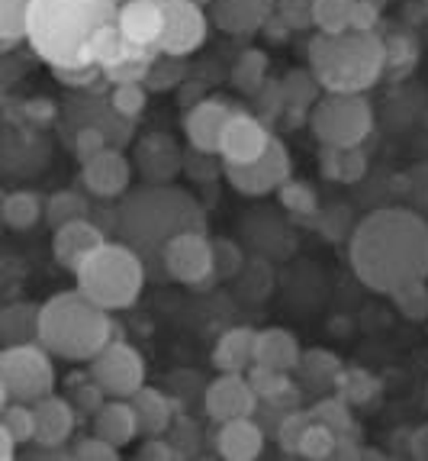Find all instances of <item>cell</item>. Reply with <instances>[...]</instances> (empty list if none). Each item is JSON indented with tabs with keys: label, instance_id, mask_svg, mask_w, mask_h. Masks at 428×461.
<instances>
[{
	"label": "cell",
	"instance_id": "1",
	"mask_svg": "<svg viewBox=\"0 0 428 461\" xmlns=\"http://www.w3.org/2000/svg\"><path fill=\"white\" fill-rule=\"evenodd\" d=\"M358 281L377 294H397L428 281V223L409 207H377L361 216L348 242Z\"/></svg>",
	"mask_w": 428,
	"mask_h": 461
},
{
	"label": "cell",
	"instance_id": "2",
	"mask_svg": "<svg viewBox=\"0 0 428 461\" xmlns=\"http://www.w3.org/2000/svg\"><path fill=\"white\" fill-rule=\"evenodd\" d=\"M120 0H32L30 46L49 68L94 62V39L116 23Z\"/></svg>",
	"mask_w": 428,
	"mask_h": 461
},
{
	"label": "cell",
	"instance_id": "3",
	"mask_svg": "<svg viewBox=\"0 0 428 461\" xmlns=\"http://www.w3.org/2000/svg\"><path fill=\"white\" fill-rule=\"evenodd\" d=\"M120 213V230L129 239V246L138 252H155L168 246L177 232L207 230V216L200 203L187 191L174 185H142L122 197L116 207Z\"/></svg>",
	"mask_w": 428,
	"mask_h": 461
},
{
	"label": "cell",
	"instance_id": "4",
	"mask_svg": "<svg viewBox=\"0 0 428 461\" xmlns=\"http://www.w3.org/2000/svg\"><path fill=\"white\" fill-rule=\"evenodd\" d=\"M113 310L100 307L97 300L77 291H61L42 303L39 316V342L68 362H91L100 348H107L116 339Z\"/></svg>",
	"mask_w": 428,
	"mask_h": 461
},
{
	"label": "cell",
	"instance_id": "5",
	"mask_svg": "<svg viewBox=\"0 0 428 461\" xmlns=\"http://www.w3.org/2000/svg\"><path fill=\"white\" fill-rule=\"evenodd\" d=\"M309 68L325 94H364L387 71V49L377 32H316L309 42Z\"/></svg>",
	"mask_w": 428,
	"mask_h": 461
},
{
	"label": "cell",
	"instance_id": "6",
	"mask_svg": "<svg viewBox=\"0 0 428 461\" xmlns=\"http://www.w3.org/2000/svg\"><path fill=\"white\" fill-rule=\"evenodd\" d=\"M77 287L107 310L132 307L146 287V265L138 249L129 242H103L97 252L77 268Z\"/></svg>",
	"mask_w": 428,
	"mask_h": 461
},
{
	"label": "cell",
	"instance_id": "7",
	"mask_svg": "<svg viewBox=\"0 0 428 461\" xmlns=\"http://www.w3.org/2000/svg\"><path fill=\"white\" fill-rule=\"evenodd\" d=\"M309 130L329 149H361L374 132V110L364 94H322L309 110Z\"/></svg>",
	"mask_w": 428,
	"mask_h": 461
},
{
	"label": "cell",
	"instance_id": "8",
	"mask_svg": "<svg viewBox=\"0 0 428 461\" xmlns=\"http://www.w3.org/2000/svg\"><path fill=\"white\" fill-rule=\"evenodd\" d=\"M55 362L42 342H26V346H4L0 352V397L7 400H23V403H36V400L55 393Z\"/></svg>",
	"mask_w": 428,
	"mask_h": 461
},
{
	"label": "cell",
	"instance_id": "9",
	"mask_svg": "<svg viewBox=\"0 0 428 461\" xmlns=\"http://www.w3.org/2000/svg\"><path fill=\"white\" fill-rule=\"evenodd\" d=\"M161 265L174 277L177 285L207 287L216 275V239L207 236V230L177 232L168 246L161 249Z\"/></svg>",
	"mask_w": 428,
	"mask_h": 461
},
{
	"label": "cell",
	"instance_id": "10",
	"mask_svg": "<svg viewBox=\"0 0 428 461\" xmlns=\"http://www.w3.org/2000/svg\"><path fill=\"white\" fill-rule=\"evenodd\" d=\"M87 371L107 391V397L129 400L132 393L146 387V358L136 346L120 342V339H113L107 348H100L87 362Z\"/></svg>",
	"mask_w": 428,
	"mask_h": 461
},
{
	"label": "cell",
	"instance_id": "11",
	"mask_svg": "<svg viewBox=\"0 0 428 461\" xmlns=\"http://www.w3.org/2000/svg\"><path fill=\"white\" fill-rule=\"evenodd\" d=\"M290 171H293L290 149L283 146L277 136L268 146V152L261 155V158H254V162L222 165V175H226L229 187L245 194V197H268V194L281 191V187L290 181Z\"/></svg>",
	"mask_w": 428,
	"mask_h": 461
},
{
	"label": "cell",
	"instance_id": "12",
	"mask_svg": "<svg viewBox=\"0 0 428 461\" xmlns=\"http://www.w3.org/2000/svg\"><path fill=\"white\" fill-rule=\"evenodd\" d=\"M161 4H165V36L158 42V52L168 59H187L207 42L213 20L197 0H161Z\"/></svg>",
	"mask_w": 428,
	"mask_h": 461
},
{
	"label": "cell",
	"instance_id": "13",
	"mask_svg": "<svg viewBox=\"0 0 428 461\" xmlns=\"http://www.w3.org/2000/svg\"><path fill=\"white\" fill-rule=\"evenodd\" d=\"M203 410L213 423H226L236 416H252L258 410V393H254L248 375L219 371V377L210 381L207 391H203Z\"/></svg>",
	"mask_w": 428,
	"mask_h": 461
},
{
	"label": "cell",
	"instance_id": "14",
	"mask_svg": "<svg viewBox=\"0 0 428 461\" xmlns=\"http://www.w3.org/2000/svg\"><path fill=\"white\" fill-rule=\"evenodd\" d=\"M271 142H274V132L268 130L264 120L252 113H232L229 126L222 132L219 158L222 165H248L268 152Z\"/></svg>",
	"mask_w": 428,
	"mask_h": 461
},
{
	"label": "cell",
	"instance_id": "15",
	"mask_svg": "<svg viewBox=\"0 0 428 461\" xmlns=\"http://www.w3.org/2000/svg\"><path fill=\"white\" fill-rule=\"evenodd\" d=\"M81 181L91 194L103 200L126 197L132 181V165L120 146H107L103 152L91 155L87 162H81Z\"/></svg>",
	"mask_w": 428,
	"mask_h": 461
},
{
	"label": "cell",
	"instance_id": "16",
	"mask_svg": "<svg viewBox=\"0 0 428 461\" xmlns=\"http://www.w3.org/2000/svg\"><path fill=\"white\" fill-rule=\"evenodd\" d=\"M232 120V107L219 97H200L183 116V136L200 155H219L222 132Z\"/></svg>",
	"mask_w": 428,
	"mask_h": 461
},
{
	"label": "cell",
	"instance_id": "17",
	"mask_svg": "<svg viewBox=\"0 0 428 461\" xmlns=\"http://www.w3.org/2000/svg\"><path fill=\"white\" fill-rule=\"evenodd\" d=\"M103 242H107L103 226H100L97 220H91V216H85V220L65 223L52 232V255L61 268L77 275V268H81Z\"/></svg>",
	"mask_w": 428,
	"mask_h": 461
},
{
	"label": "cell",
	"instance_id": "18",
	"mask_svg": "<svg viewBox=\"0 0 428 461\" xmlns=\"http://www.w3.org/2000/svg\"><path fill=\"white\" fill-rule=\"evenodd\" d=\"M277 14V0H213L210 20L229 36H254Z\"/></svg>",
	"mask_w": 428,
	"mask_h": 461
},
{
	"label": "cell",
	"instance_id": "19",
	"mask_svg": "<svg viewBox=\"0 0 428 461\" xmlns=\"http://www.w3.org/2000/svg\"><path fill=\"white\" fill-rule=\"evenodd\" d=\"M116 26L132 46L158 52V42L165 36V4L161 0H126L120 4Z\"/></svg>",
	"mask_w": 428,
	"mask_h": 461
},
{
	"label": "cell",
	"instance_id": "20",
	"mask_svg": "<svg viewBox=\"0 0 428 461\" xmlns=\"http://www.w3.org/2000/svg\"><path fill=\"white\" fill-rule=\"evenodd\" d=\"M32 410H36V446L61 452V446L71 442V436H75L77 416H81L75 403L68 397L49 393V397L36 400Z\"/></svg>",
	"mask_w": 428,
	"mask_h": 461
},
{
	"label": "cell",
	"instance_id": "21",
	"mask_svg": "<svg viewBox=\"0 0 428 461\" xmlns=\"http://www.w3.org/2000/svg\"><path fill=\"white\" fill-rule=\"evenodd\" d=\"M136 165L148 185H171L177 177V171H181V149L165 132H152V136H146L138 142Z\"/></svg>",
	"mask_w": 428,
	"mask_h": 461
},
{
	"label": "cell",
	"instance_id": "22",
	"mask_svg": "<svg viewBox=\"0 0 428 461\" xmlns=\"http://www.w3.org/2000/svg\"><path fill=\"white\" fill-rule=\"evenodd\" d=\"M264 436H268V429L254 420V413L236 416V420L219 423L216 448H219L222 458H229V461H252L264 452Z\"/></svg>",
	"mask_w": 428,
	"mask_h": 461
},
{
	"label": "cell",
	"instance_id": "23",
	"mask_svg": "<svg viewBox=\"0 0 428 461\" xmlns=\"http://www.w3.org/2000/svg\"><path fill=\"white\" fill-rule=\"evenodd\" d=\"M303 362V348H299V339L290 330H281V326H268V330H258L254 336V365L271 371H297Z\"/></svg>",
	"mask_w": 428,
	"mask_h": 461
},
{
	"label": "cell",
	"instance_id": "24",
	"mask_svg": "<svg viewBox=\"0 0 428 461\" xmlns=\"http://www.w3.org/2000/svg\"><path fill=\"white\" fill-rule=\"evenodd\" d=\"M254 336L258 330L252 326H232L216 339L213 348V365L229 375H245L254 365Z\"/></svg>",
	"mask_w": 428,
	"mask_h": 461
},
{
	"label": "cell",
	"instance_id": "25",
	"mask_svg": "<svg viewBox=\"0 0 428 461\" xmlns=\"http://www.w3.org/2000/svg\"><path fill=\"white\" fill-rule=\"evenodd\" d=\"M91 420H94V432L103 436L107 442H113L116 448L129 446L132 438L138 436L136 410H132L129 400H122V397H110Z\"/></svg>",
	"mask_w": 428,
	"mask_h": 461
},
{
	"label": "cell",
	"instance_id": "26",
	"mask_svg": "<svg viewBox=\"0 0 428 461\" xmlns=\"http://www.w3.org/2000/svg\"><path fill=\"white\" fill-rule=\"evenodd\" d=\"M132 410L138 420V436H165L174 420V407L171 400L158 391V387H142L129 397Z\"/></svg>",
	"mask_w": 428,
	"mask_h": 461
},
{
	"label": "cell",
	"instance_id": "27",
	"mask_svg": "<svg viewBox=\"0 0 428 461\" xmlns=\"http://www.w3.org/2000/svg\"><path fill=\"white\" fill-rule=\"evenodd\" d=\"M39 316H42V303H30V300L7 303L0 310V339H4V346L39 342Z\"/></svg>",
	"mask_w": 428,
	"mask_h": 461
},
{
	"label": "cell",
	"instance_id": "28",
	"mask_svg": "<svg viewBox=\"0 0 428 461\" xmlns=\"http://www.w3.org/2000/svg\"><path fill=\"white\" fill-rule=\"evenodd\" d=\"M283 87V104H287V110H297V113H309V110L319 104V97L325 91H322L319 77L313 75V68H293L287 71V77L281 81Z\"/></svg>",
	"mask_w": 428,
	"mask_h": 461
},
{
	"label": "cell",
	"instance_id": "29",
	"mask_svg": "<svg viewBox=\"0 0 428 461\" xmlns=\"http://www.w3.org/2000/svg\"><path fill=\"white\" fill-rule=\"evenodd\" d=\"M0 216L10 230H32L46 216V200L36 191H13L0 203Z\"/></svg>",
	"mask_w": 428,
	"mask_h": 461
},
{
	"label": "cell",
	"instance_id": "30",
	"mask_svg": "<svg viewBox=\"0 0 428 461\" xmlns=\"http://www.w3.org/2000/svg\"><path fill=\"white\" fill-rule=\"evenodd\" d=\"M32 0H0V49L10 52L30 36Z\"/></svg>",
	"mask_w": 428,
	"mask_h": 461
},
{
	"label": "cell",
	"instance_id": "31",
	"mask_svg": "<svg viewBox=\"0 0 428 461\" xmlns=\"http://www.w3.org/2000/svg\"><path fill=\"white\" fill-rule=\"evenodd\" d=\"M232 85L242 94H258L261 87L268 85V55L261 49H245L232 65Z\"/></svg>",
	"mask_w": 428,
	"mask_h": 461
},
{
	"label": "cell",
	"instance_id": "32",
	"mask_svg": "<svg viewBox=\"0 0 428 461\" xmlns=\"http://www.w3.org/2000/svg\"><path fill=\"white\" fill-rule=\"evenodd\" d=\"M358 0H316L313 7V26L325 36H338V32L352 30V16Z\"/></svg>",
	"mask_w": 428,
	"mask_h": 461
},
{
	"label": "cell",
	"instance_id": "33",
	"mask_svg": "<svg viewBox=\"0 0 428 461\" xmlns=\"http://www.w3.org/2000/svg\"><path fill=\"white\" fill-rule=\"evenodd\" d=\"M364 168H367V162L358 149H329L325 146V152H322V171H325L329 177L344 181V185L361 181Z\"/></svg>",
	"mask_w": 428,
	"mask_h": 461
},
{
	"label": "cell",
	"instance_id": "34",
	"mask_svg": "<svg viewBox=\"0 0 428 461\" xmlns=\"http://www.w3.org/2000/svg\"><path fill=\"white\" fill-rule=\"evenodd\" d=\"M0 426L10 429L16 436L20 446H30L36 442V410L32 403H23V400H7L4 407H0Z\"/></svg>",
	"mask_w": 428,
	"mask_h": 461
},
{
	"label": "cell",
	"instance_id": "35",
	"mask_svg": "<svg viewBox=\"0 0 428 461\" xmlns=\"http://www.w3.org/2000/svg\"><path fill=\"white\" fill-rule=\"evenodd\" d=\"M146 104H148L146 81H126V85H113V91H110V107H113L122 120H129V123L146 113Z\"/></svg>",
	"mask_w": 428,
	"mask_h": 461
},
{
	"label": "cell",
	"instance_id": "36",
	"mask_svg": "<svg viewBox=\"0 0 428 461\" xmlns=\"http://www.w3.org/2000/svg\"><path fill=\"white\" fill-rule=\"evenodd\" d=\"M87 216V200L75 191H55L46 200V220L52 230L65 223H75V220H85Z\"/></svg>",
	"mask_w": 428,
	"mask_h": 461
},
{
	"label": "cell",
	"instance_id": "37",
	"mask_svg": "<svg viewBox=\"0 0 428 461\" xmlns=\"http://www.w3.org/2000/svg\"><path fill=\"white\" fill-rule=\"evenodd\" d=\"M65 397L75 403V410L77 413H97L103 403H107V391L94 381V375L87 371V377H77V375H71L68 377V387H65Z\"/></svg>",
	"mask_w": 428,
	"mask_h": 461
},
{
	"label": "cell",
	"instance_id": "38",
	"mask_svg": "<svg viewBox=\"0 0 428 461\" xmlns=\"http://www.w3.org/2000/svg\"><path fill=\"white\" fill-rule=\"evenodd\" d=\"M335 446H338V432L329 429L325 423H319V420H313L309 423V429L303 432V438H299V448L297 455L299 458H332L335 455Z\"/></svg>",
	"mask_w": 428,
	"mask_h": 461
},
{
	"label": "cell",
	"instance_id": "39",
	"mask_svg": "<svg viewBox=\"0 0 428 461\" xmlns=\"http://www.w3.org/2000/svg\"><path fill=\"white\" fill-rule=\"evenodd\" d=\"M316 416H313V410H299V407H293V410H287L283 413V420H281V426H277V446L283 448V452H290V455H297V448H299V438H303V432L309 429V423H313Z\"/></svg>",
	"mask_w": 428,
	"mask_h": 461
},
{
	"label": "cell",
	"instance_id": "40",
	"mask_svg": "<svg viewBox=\"0 0 428 461\" xmlns=\"http://www.w3.org/2000/svg\"><path fill=\"white\" fill-rule=\"evenodd\" d=\"M313 416L319 420V423L329 426V429H335L338 436H342V432H352V426H354L352 407H348V400H344V397L319 400V403L313 407Z\"/></svg>",
	"mask_w": 428,
	"mask_h": 461
},
{
	"label": "cell",
	"instance_id": "41",
	"mask_svg": "<svg viewBox=\"0 0 428 461\" xmlns=\"http://www.w3.org/2000/svg\"><path fill=\"white\" fill-rule=\"evenodd\" d=\"M390 297H393V303H397L399 313H403L406 320H425V316H428V285H425V281L403 287V291L390 294Z\"/></svg>",
	"mask_w": 428,
	"mask_h": 461
},
{
	"label": "cell",
	"instance_id": "42",
	"mask_svg": "<svg viewBox=\"0 0 428 461\" xmlns=\"http://www.w3.org/2000/svg\"><path fill=\"white\" fill-rule=\"evenodd\" d=\"M107 146H113V142H110V136H107L103 130H100V126H94V123L77 126V130H75V139H71V149H75L77 162H87L91 155L103 152Z\"/></svg>",
	"mask_w": 428,
	"mask_h": 461
},
{
	"label": "cell",
	"instance_id": "43",
	"mask_svg": "<svg viewBox=\"0 0 428 461\" xmlns=\"http://www.w3.org/2000/svg\"><path fill=\"white\" fill-rule=\"evenodd\" d=\"M71 458H77V461H116L120 458V448L94 432V436L77 438L75 448H71Z\"/></svg>",
	"mask_w": 428,
	"mask_h": 461
},
{
	"label": "cell",
	"instance_id": "44",
	"mask_svg": "<svg viewBox=\"0 0 428 461\" xmlns=\"http://www.w3.org/2000/svg\"><path fill=\"white\" fill-rule=\"evenodd\" d=\"M299 368L306 371V375L313 377V381H335L338 375H342V365H338V358L332 352H322V348H313V352L303 355V362H299Z\"/></svg>",
	"mask_w": 428,
	"mask_h": 461
},
{
	"label": "cell",
	"instance_id": "45",
	"mask_svg": "<svg viewBox=\"0 0 428 461\" xmlns=\"http://www.w3.org/2000/svg\"><path fill=\"white\" fill-rule=\"evenodd\" d=\"M313 7L316 0H277V16L290 30H309L313 26Z\"/></svg>",
	"mask_w": 428,
	"mask_h": 461
},
{
	"label": "cell",
	"instance_id": "46",
	"mask_svg": "<svg viewBox=\"0 0 428 461\" xmlns=\"http://www.w3.org/2000/svg\"><path fill=\"white\" fill-rule=\"evenodd\" d=\"M242 249L229 239H216V275L219 277H236L242 271Z\"/></svg>",
	"mask_w": 428,
	"mask_h": 461
},
{
	"label": "cell",
	"instance_id": "47",
	"mask_svg": "<svg viewBox=\"0 0 428 461\" xmlns=\"http://www.w3.org/2000/svg\"><path fill=\"white\" fill-rule=\"evenodd\" d=\"M281 203L287 210H297V213H313L316 194L306 185H299V181H287V185L281 187Z\"/></svg>",
	"mask_w": 428,
	"mask_h": 461
},
{
	"label": "cell",
	"instance_id": "48",
	"mask_svg": "<svg viewBox=\"0 0 428 461\" xmlns=\"http://www.w3.org/2000/svg\"><path fill=\"white\" fill-rule=\"evenodd\" d=\"M52 75L58 77L65 87H81V91H87V87L97 81V77H107L103 75V68L100 65H77V68H52Z\"/></svg>",
	"mask_w": 428,
	"mask_h": 461
},
{
	"label": "cell",
	"instance_id": "49",
	"mask_svg": "<svg viewBox=\"0 0 428 461\" xmlns=\"http://www.w3.org/2000/svg\"><path fill=\"white\" fill-rule=\"evenodd\" d=\"M342 387H344V400H370L377 393V381L374 377H367L364 371H348L342 377Z\"/></svg>",
	"mask_w": 428,
	"mask_h": 461
},
{
	"label": "cell",
	"instance_id": "50",
	"mask_svg": "<svg viewBox=\"0 0 428 461\" xmlns=\"http://www.w3.org/2000/svg\"><path fill=\"white\" fill-rule=\"evenodd\" d=\"M138 458H146V461H174V458H181V452L171 446L168 438L146 436V442H142V448H138Z\"/></svg>",
	"mask_w": 428,
	"mask_h": 461
},
{
	"label": "cell",
	"instance_id": "51",
	"mask_svg": "<svg viewBox=\"0 0 428 461\" xmlns=\"http://www.w3.org/2000/svg\"><path fill=\"white\" fill-rule=\"evenodd\" d=\"M377 20H380V7H377L374 0H358V4H354L352 30H358V32H374Z\"/></svg>",
	"mask_w": 428,
	"mask_h": 461
},
{
	"label": "cell",
	"instance_id": "52",
	"mask_svg": "<svg viewBox=\"0 0 428 461\" xmlns=\"http://www.w3.org/2000/svg\"><path fill=\"white\" fill-rule=\"evenodd\" d=\"M16 446H20V442H16L13 432L0 426V455H4L7 461H13V458H16Z\"/></svg>",
	"mask_w": 428,
	"mask_h": 461
},
{
	"label": "cell",
	"instance_id": "53",
	"mask_svg": "<svg viewBox=\"0 0 428 461\" xmlns=\"http://www.w3.org/2000/svg\"><path fill=\"white\" fill-rule=\"evenodd\" d=\"M197 4H203V7H210V4H213V0H197Z\"/></svg>",
	"mask_w": 428,
	"mask_h": 461
}]
</instances>
